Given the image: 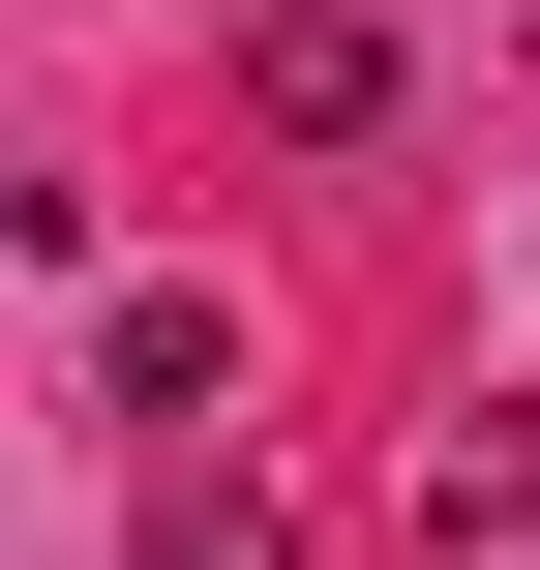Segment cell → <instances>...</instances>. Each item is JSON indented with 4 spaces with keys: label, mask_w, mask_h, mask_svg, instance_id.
<instances>
[{
    "label": "cell",
    "mask_w": 540,
    "mask_h": 570,
    "mask_svg": "<svg viewBox=\"0 0 540 570\" xmlns=\"http://www.w3.org/2000/svg\"><path fill=\"white\" fill-rule=\"evenodd\" d=\"M240 90H271V150H361V120H391V30H361V0H271Z\"/></svg>",
    "instance_id": "6da1fadb"
},
{
    "label": "cell",
    "mask_w": 540,
    "mask_h": 570,
    "mask_svg": "<svg viewBox=\"0 0 540 570\" xmlns=\"http://www.w3.org/2000/svg\"><path fill=\"white\" fill-rule=\"evenodd\" d=\"M90 391H120V421H210V391H240V301H180V271L90 301Z\"/></svg>",
    "instance_id": "7a4b0ae2"
},
{
    "label": "cell",
    "mask_w": 540,
    "mask_h": 570,
    "mask_svg": "<svg viewBox=\"0 0 540 570\" xmlns=\"http://www.w3.org/2000/svg\"><path fill=\"white\" fill-rule=\"evenodd\" d=\"M421 511H451V570H481V541H540V391H481V421L421 451Z\"/></svg>",
    "instance_id": "3957f363"
},
{
    "label": "cell",
    "mask_w": 540,
    "mask_h": 570,
    "mask_svg": "<svg viewBox=\"0 0 540 570\" xmlns=\"http://www.w3.org/2000/svg\"><path fill=\"white\" fill-rule=\"evenodd\" d=\"M150 570H271V511H240V481H180V511H150Z\"/></svg>",
    "instance_id": "277c9868"
}]
</instances>
